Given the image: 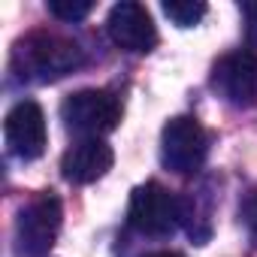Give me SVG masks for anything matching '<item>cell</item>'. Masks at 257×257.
<instances>
[{
  "label": "cell",
  "instance_id": "cell-1",
  "mask_svg": "<svg viewBox=\"0 0 257 257\" xmlns=\"http://www.w3.org/2000/svg\"><path fill=\"white\" fill-rule=\"evenodd\" d=\"M85 64V49L61 34L34 31L22 37L13 49V70L19 79L31 82H55Z\"/></svg>",
  "mask_w": 257,
  "mask_h": 257
},
{
  "label": "cell",
  "instance_id": "cell-2",
  "mask_svg": "<svg viewBox=\"0 0 257 257\" xmlns=\"http://www.w3.org/2000/svg\"><path fill=\"white\" fill-rule=\"evenodd\" d=\"M64 209L58 194L40 191L16 215V254L19 257H46L61 233Z\"/></svg>",
  "mask_w": 257,
  "mask_h": 257
},
{
  "label": "cell",
  "instance_id": "cell-3",
  "mask_svg": "<svg viewBox=\"0 0 257 257\" xmlns=\"http://www.w3.org/2000/svg\"><path fill=\"white\" fill-rule=\"evenodd\" d=\"M61 118L73 134L85 140L115 131L121 121V100L106 88H82L61 103Z\"/></svg>",
  "mask_w": 257,
  "mask_h": 257
},
{
  "label": "cell",
  "instance_id": "cell-4",
  "mask_svg": "<svg viewBox=\"0 0 257 257\" xmlns=\"http://www.w3.org/2000/svg\"><path fill=\"white\" fill-rule=\"evenodd\" d=\"M209 155V134L191 115H176L161 134V164L176 176H194Z\"/></svg>",
  "mask_w": 257,
  "mask_h": 257
},
{
  "label": "cell",
  "instance_id": "cell-5",
  "mask_svg": "<svg viewBox=\"0 0 257 257\" xmlns=\"http://www.w3.org/2000/svg\"><path fill=\"white\" fill-rule=\"evenodd\" d=\"M182 221L179 200L158 182H146L134 188L127 206V224L143 236H170Z\"/></svg>",
  "mask_w": 257,
  "mask_h": 257
},
{
  "label": "cell",
  "instance_id": "cell-6",
  "mask_svg": "<svg viewBox=\"0 0 257 257\" xmlns=\"http://www.w3.org/2000/svg\"><path fill=\"white\" fill-rule=\"evenodd\" d=\"M212 88L230 106H251L257 100V55L254 52H230L212 67Z\"/></svg>",
  "mask_w": 257,
  "mask_h": 257
},
{
  "label": "cell",
  "instance_id": "cell-7",
  "mask_svg": "<svg viewBox=\"0 0 257 257\" xmlns=\"http://www.w3.org/2000/svg\"><path fill=\"white\" fill-rule=\"evenodd\" d=\"M106 28H109L112 43L131 55H146L158 46V28L152 22V13L143 4H134V0L115 4L109 10Z\"/></svg>",
  "mask_w": 257,
  "mask_h": 257
},
{
  "label": "cell",
  "instance_id": "cell-8",
  "mask_svg": "<svg viewBox=\"0 0 257 257\" xmlns=\"http://www.w3.org/2000/svg\"><path fill=\"white\" fill-rule=\"evenodd\" d=\"M4 137L7 146L16 158L22 161H37L46 152L49 143V131H46V115L40 109V103L34 100H22L7 112L4 121Z\"/></svg>",
  "mask_w": 257,
  "mask_h": 257
},
{
  "label": "cell",
  "instance_id": "cell-9",
  "mask_svg": "<svg viewBox=\"0 0 257 257\" xmlns=\"http://www.w3.org/2000/svg\"><path fill=\"white\" fill-rule=\"evenodd\" d=\"M115 164V152L106 140L94 137V140H79L76 146H70L61 158V176L73 185H91L97 179H103Z\"/></svg>",
  "mask_w": 257,
  "mask_h": 257
},
{
  "label": "cell",
  "instance_id": "cell-10",
  "mask_svg": "<svg viewBox=\"0 0 257 257\" xmlns=\"http://www.w3.org/2000/svg\"><path fill=\"white\" fill-rule=\"evenodd\" d=\"M203 194L206 191H188V197L179 200V209H182V221H185V230L188 236L197 242V245H206L209 236H212V206L203 203Z\"/></svg>",
  "mask_w": 257,
  "mask_h": 257
},
{
  "label": "cell",
  "instance_id": "cell-11",
  "mask_svg": "<svg viewBox=\"0 0 257 257\" xmlns=\"http://www.w3.org/2000/svg\"><path fill=\"white\" fill-rule=\"evenodd\" d=\"M206 13L209 7L203 0H170V4H164V16L179 28H194Z\"/></svg>",
  "mask_w": 257,
  "mask_h": 257
},
{
  "label": "cell",
  "instance_id": "cell-12",
  "mask_svg": "<svg viewBox=\"0 0 257 257\" xmlns=\"http://www.w3.org/2000/svg\"><path fill=\"white\" fill-rule=\"evenodd\" d=\"M49 13L61 22H79L91 13L88 0H49Z\"/></svg>",
  "mask_w": 257,
  "mask_h": 257
},
{
  "label": "cell",
  "instance_id": "cell-13",
  "mask_svg": "<svg viewBox=\"0 0 257 257\" xmlns=\"http://www.w3.org/2000/svg\"><path fill=\"white\" fill-rule=\"evenodd\" d=\"M239 212H242V221H245V227H248V233H251V239L257 242V188L245 194V200H242V206H239Z\"/></svg>",
  "mask_w": 257,
  "mask_h": 257
},
{
  "label": "cell",
  "instance_id": "cell-14",
  "mask_svg": "<svg viewBox=\"0 0 257 257\" xmlns=\"http://www.w3.org/2000/svg\"><path fill=\"white\" fill-rule=\"evenodd\" d=\"M242 19H245V31L251 40H257V0L242 4Z\"/></svg>",
  "mask_w": 257,
  "mask_h": 257
},
{
  "label": "cell",
  "instance_id": "cell-15",
  "mask_svg": "<svg viewBox=\"0 0 257 257\" xmlns=\"http://www.w3.org/2000/svg\"><path fill=\"white\" fill-rule=\"evenodd\" d=\"M143 257H185L179 251H152V254H143Z\"/></svg>",
  "mask_w": 257,
  "mask_h": 257
}]
</instances>
